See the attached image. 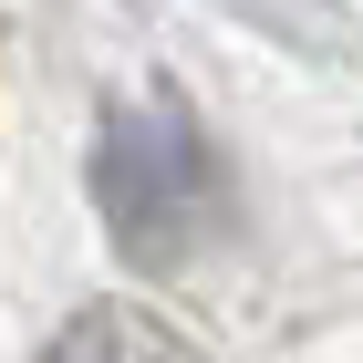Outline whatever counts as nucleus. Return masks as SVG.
Returning <instances> with one entry per match:
<instances>
[{"mask_svg":"<svg viewBox=\"0 0 363 363\" xmlns=\"http://www.w3.org/2000/svg\"><path fill=\"white\" fill-rule=\"evenodd\" d=\"M42 363H218V353H208L187 322L145 311V301H84V311L52 333Z\"/></svg>","mask_w":363,"mask_h":363,"instance_id":"2","label":"nucleus"},{"mask_svg":"<svg viewBox=\"0 0 363 363\" xmlns=\"http://www.w3.org/2000/svg\"><path fill=\"white\" fill-rule=\"evenodd\" d=\"M94 208H104L114 250L135 270H187L228 228V167H218V145H208V125L187 114L177 84H145V94H114L104 104Z\"/></svg>","mask_w":363,"mask_h":363,"instance_id":"1","label":"nucleus"}]
</instances>
